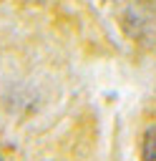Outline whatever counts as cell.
Instances as JSON below:
<instances>
[{"label":"cell","instance_id":"1","mask_svg":"<svg viewBox=\"0 0 156 161\" xmlns=\"http://www.w3.org/2000/svg\"><path fill=\"white\" fill-rule=\"evenodd\" d=\"M121 23L128 38L141 45H156V0H128L121 13Z\"/></svg>","mask_w":156,"mask_h":161},{"label":"cell","instance_id":"2","mask_svg":"<svg viewBox=\"0 0 156 161\" xmlns=\"http://www.w3.org/2000/svg\"><path fill=\"white\" fill-rule=\"evenodd\" d=\"M141 153H143V158H153V161H156V126H153V128L146 133Z\"/></svg>","mask_w":156,"mask_h":161}]
</instances>
